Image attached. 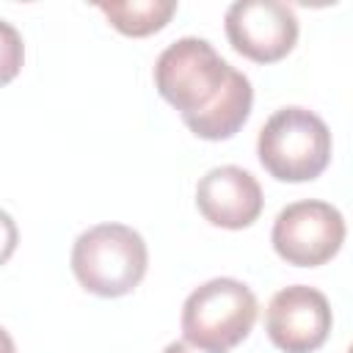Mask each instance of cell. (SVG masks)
I'll return each instance as SVG.
<instances>
[{"mask_svg":"<svg viewBox=\"0 0 353 353\" xmlns=\"http://www.w3.org/2000/svg\"><path fill=\"white\" fill-rule=\"evenodd\" d=\"M157 94L179 110L185 127L204 141L232 138L251 116V80L229 66L207 39L185 36L154 63Z\"/></svg>","mask_w":353,"mask_h":353,"instance_id":"6da1fadb","label":"cell"},{"mask_svg":"<svg viewBox=\"0 0 353 353\" xmlns=\"http://www.w3.org/2000/svg\"><path fill=\"white\" fill-rule=\"evenodd\" d=\"M143 237L124 223H97L72 245V273L83 290L99 298H121L146 276Z\"/></svg>","mask_w":353,"mask_h":353,"instance_id":"7a4b0ae2","label":"cell"},{"mask_svg":"<svg viewBox=\"0 0 353 353\" xmlns=\"http://www.w3.org/2000/svg\"><path fill=\"white\" fill-rule=\"evenodd\" d=\"M256 157L279 182H309L331 163V132L314 110L279 108L259 130Z\"/></svg>","mask_w":353,"mask_h":353,"instance_id":"3957f363","label":"cell"},{"mask_svg":"<svg viewBox=\"0 0 353 353\" xmlns=\"http://www.w3.org/2000/svg\"><path fill=\"white\" fill-rule=\"evenodd\" d=\"M256 314L259 306L251 287L226 276L210 279L185 298L182 334L199 350L226 353L251 334Z\"/></svg>","mask_w":353,"mask_h":353,"instance_id":"277c9868","label":"cell"},{"mask_svg":"<svg viewBox=\"0 0 353 353\" xmlns=\"http://www.w3.org/2000/svg\"><path fill=\"white\" fill-rule=\"evenodd\" d=\"M276 254L298 268H317L334 259L345 243L342 212L320 199H303L287 204L270 232Z\"/></svg>","mask_w":353,"mask_h":353,"instance_id":"5b68a950","label":"cell"},{"mask_svg":"<svg viewBox=\"0 0 353 353\" xmlns=\"http://www.w3.org/2000/svg\"><path fill=\"white\" fill-rule=\"evenodd\" d=\"M229 44L256 63H276L298 41V17L281 0H237L223 17Z\"/></svg>","mask_w":353,"mask_h":353,"instance_id":"8992f818","label":"cell"},{"mask_svg":"<svg viewBox=\"0 0 353 353\" xmlns=\"http://www.w3.org/2000/svg\"><path fill=\"white\" fill-rule=\"evenodd\" d=\"M328 298L306 284L279 290L265 312V331L284 353H314L331 334Z\"/></svg>","mask_w":353,"mask_h":353,"instance_id":"52a82bcc","label":"cell"},{"mask_svg":"<svg viewBox=\"0 0 353 353\" xmlns=\"http://www.w3.org/2000/svg\"><path fill=\"white\" fill-rule=\"evenodd\" d=\"M262 188L256 176L240 165L210 168L196 185L199 212L221 229H245L262 212Z\"/></svg>","mask_w":353,"mask_h":353,"instance_id":"ba28073f","label":"cell"},{"mask_svg":"<svg viewBox=\"0 0 353 353\" xmlns=\"http://www.w3.org/2000/svg\"><path fill=\"white\" fill-rule=\"evenodd\" d=\"M99 11L108 22L124 36H149L168 25L176 14V0H124V3H99Z\"/></svg>","mask_w":353,"mask_h":353,"instance_id":"9c48e42d","label":"cell"},{"mask_svg":"<svg viewBox=\"0 0 353 353\" xmlns=\"http://www.w3.org/2000/svg\"><path fill=\"white\" fill-rule=\"evenodd\" d=\"M22 61H25V44L19 30L11 22L0 19V85L11 83L19 74Z\"/></svg>","mask_w":353,"mask_h":353,"instance_id":"30bf717a","label":"cell"},{"mask_svg":"<svg viewBox=\"0 0 353 353\" xmlns=\"http://www.w3.org/2000/svg\"><path fill=\"white\" fill-rule=\"evenodd\" d=\"M17 243H19L17 223L6 210H0V265H6L11 259V254L17 251Z\"/></svg>","mask_w":353,"mask_h":353,"instance_id":"8fae6325","label":"cell"},{"mask_svg":"<svg viewBox=\"0 0 353 353\" xmlns=\"http://www.w3.org/2000/svg\"><path fill=\"white\" fill-rule=\"evenodd\" d=\"M163 353H207V350H199V347H193L190 342H185V339H179V342H171Z\"/></svg>","mask_w":353,"mask_h":353,"instance_id":"7c38bea8","label":"cell"},{"mask_svg":"<svg viewBox=\"0 0 353 353\" xmlns=\"http://www.w3.org/2000/svg\"><path fill=\"white\" fill-rule=\"evenodd\" d=\"M0 353H17L14 339H11V334L6 328H0Z\"/></svg>","mask_w":353,"mask_h":353,"instance_id":"4fadbf2b","label":"cell"}]
</instances>
